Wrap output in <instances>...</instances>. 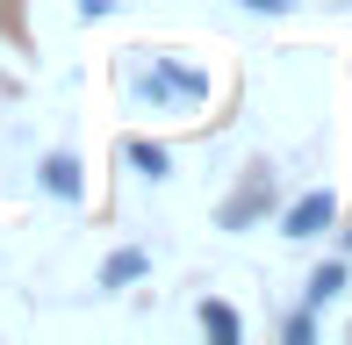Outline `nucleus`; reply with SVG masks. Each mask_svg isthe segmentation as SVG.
Returning a JSON list of instances; mask_svg holds the SVG:
<instances>
[{
  "label": "nucleus",
  "mask_w": 352,
  "mask_h": 345,
  "mask_svg": "<svg viewBox=\"0 0 352 345\" xmlns=\"http://www.w3.org/2000/svg\"><path fill=\"white\" fill-rule=\"evenodd\" d=\"M137 93H144V101H173V93H187V101H201V93H209V80H201L195 65H180V58H166V65H158L151 80H137Z\"/></svg>",
  "instance_id": "f257e3e1"
},
{
  "label": "nucleus",
  "mask_w": 352,
  "mask_h": 345,
  "mask_svg": "<svg viewBox=\"0 0 352 345\" xmlns=\"http://www.w3.org/2000/svg\"><path fill=\"white\" fill-rule=\"evenodd\" d=\"M331 216H338V194L316 187V194H302L295 209L280 216V230H287V238H316V230H331Z\"/></svg>",
  "instance_id": "f03ea898"
},
{
  "label": "nucleus",
  "mask_w": 352,
  "mask_h": 345,
  "mask_svg": "<svg viewBox=\"0 0 352 345\" xmlns=\"http://www.w3.org/2000/svg\"><path fill=\"white\" fill-rule=\"evenodd\" d=\"M266 209H274V187H266V172H252V187L223 201V209H216V223H223V230H245V223H259Z\"/></svg>",
  "instance_id": "7ed1b4c3"
},
{
  "label": "nucleus",
  "mask_w": 352,
  "mask_h": 345,
  "mask_svg": "<svg viewBox=\"0 0 352 345\" xmlns=\"http://www.w3.org/2000/svg\"><path fill=\"white\" fill-rule=\"evenodd\" d=\"M36 187H43V194H58V201H72V194H79V159H72V151H51V159L36 166Z\"/></svg>",
  "instance_id": "20e7f679"
},
{
  "label": "nucleus",
  "mask_w": 352,
  "mask_h": 345,
  "mask_svg": "<svg viewBox=\"0 0 352 345\" xmlns=\"http://www.w3.org/2000/svg\"><path fill=\"white\" fill-rule=\"evenodd\" d=\"M201 338H216V345H237V338H245L237 309H230V302H201Z\"/></svg>",
  "instance_id": "39448f33"
},
{
  "label": "nucleus",
  "mask_w": 352,
  "mask_h": 345,
  "mask_svg": "<svg viewBox=\"0 0 352 345\" xmlns=\"http://www.w3.org/2000/svg\"><path fill=\"white\" fill-rule=\"evenodd\" d=\"M144 274H151L144 252H108L101 259V288H130V280H144Z\"/></svg>",
  "instance_id": "423d86ee"
},
{
  "label": "nucleus",
  "mask_w": 352,
  "mask_h": 345,
  "mask_svg": "<svg viewBox=\"0 0 352 345\" xmlns=\"http://www.w3.org/2000/svg\"><path fill=\"white\" fill-rule=\"evenodd\" d=\"M345 280H352V266H345V259H324V266H316V274H309V309H324L331 295L345 288Z\"/></svg>",
  "instance_id": "0eeeda50"
},
{
  "label": "nucleus",
  "mask_w": 352,
  "mask_h": 345,
  "mask_svg": "<svg viewBox=\"0 0 352 345\" xmlns=\"http://www.w3.org/2000/svg\"><path fill=\"white\" fill-rule=\"evenodd\" d=\"M122 151H130V166L144 172V180H166V172H173V151L166 144H144V137H137V144H122Z\"/></svg>",
  "instance_id": "6e6552de"
},
{
  "label": "nucleus",
  "mask_w": 352,
  "mask_h": 345,
  "mask_svg": "<svg viewBox=\"0 0 352 345\" xmlns=\"http://www.w3.org/2000/svg\"><path fill=\"white\" fill-rule=\"evenodd\" d=\"M309 338H316V317H309V309L280 317V345H309Z\"/></svg>",
  "instance_id": "1a4fd4ad"
},
{
  "label": "nucleus",
  "mask_w": 352,
  "mask_h": 345,
  "mask_svg": "<svg viewBox=\"0 0 352 345\" xmlns=\"http://www.w3.org/2000/svg\"><path fill=\"white\" fill-rule=\"evenodd\" d=\"M245 8H252V14H287L295 0H245Z\"/></svg>",
  "instance_id": "9d476101"
},
{
  "label": "nucleus",
  "mask_w": 352,
  "mask_h": 345,
  "mask_svg": "<svg viewBox=\"0 0 352 345\" xmlns=\"http://www.w3.org/2000/svg\"><path fill=\"white\" fill-rule=\"evenodd\" d=\"M79 14H87V22H101V14H108V0H79Z\"/></svg>",
  "instance_id": "9b49d317"
}]
</instances>
